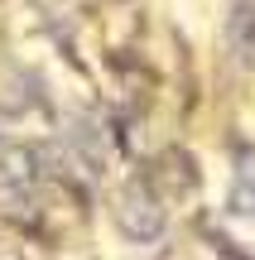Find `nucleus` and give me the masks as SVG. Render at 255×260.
<instances>
[{"mask_svg":"<svg viewBox=\"0 0 255 260\" xmlns=\"http://www.w3.org/2000/svg\"><path fill=\"white\" fill-rule=\"evenodd\" d=\"M121 226L130 236H159L164 212H159V203H154L144 188H130V193L121 198Z\"/></svg>","mask_w":255,"mask_h":260,"instance_id":"1","label":"nucleus"},{"mask_svg":"<svg viewBox=\"0 0 255 260\" xmlns=\"http://www.w3.org/2000/svg\"><path fill=\"white\" fill-rule=\"evenodd\" d=\"M231 217L255 222V149L236 154V183H231Z\"/></svg>","mask_w":255,"mask_h":260,"instance_id":"2","label":"nucleus"}]
</instances>
